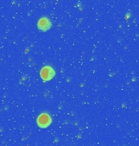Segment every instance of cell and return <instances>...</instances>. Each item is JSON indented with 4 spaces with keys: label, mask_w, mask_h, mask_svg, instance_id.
Segmentation results:
<instances>
[{
    "label": "cell",
    "mask_w": 139,
    "mask_h": 146,
    "mask_svg": "<svg viewBox=\"0 0 139 146\" xmlns=\"http://www.w3.org/2000/svg\"><path fill=\"white\" fill-rule=\"evenodd\" d=\"M51 122H52L51 117L45 113L41 114L37 119V125H39V127L40 128H47L50 125Z\"/></svg>",
    "instance_id": "obj_2"
},
{
    "label": "cell",
    "mask_w": 139,
    "mask_h": 146,
    "mask_svg": "<svg viewBox=\"0 0 139 146\" xmlns=\"http://www.w3.org/2000/svg\"><path fill=\"white\" fill-rule=\"evenodd\" d=\"M54 76H55V71L51 67H48V66L44 67L40 72V76L45 81H48L52 80V78L54 77Z\"/></svg>",
    "instance_id": "obj_1"
},
{
    "label": "cell",
    "mask_w": 139,
    "mask_h": 146,
    "mask_svg": "<svg viewBox=\"0 0 139 146\" xmlns=\"http://www.w3.org/2000/svg\"><path fill=\"white\" fill-rule=\"evenodd\" d=\"M51 27H52V23L48 18H41L38 22V28L43 31L49 30Z\"/></svg>",
    "instance_id": "obj_3"
}]
</instances>
